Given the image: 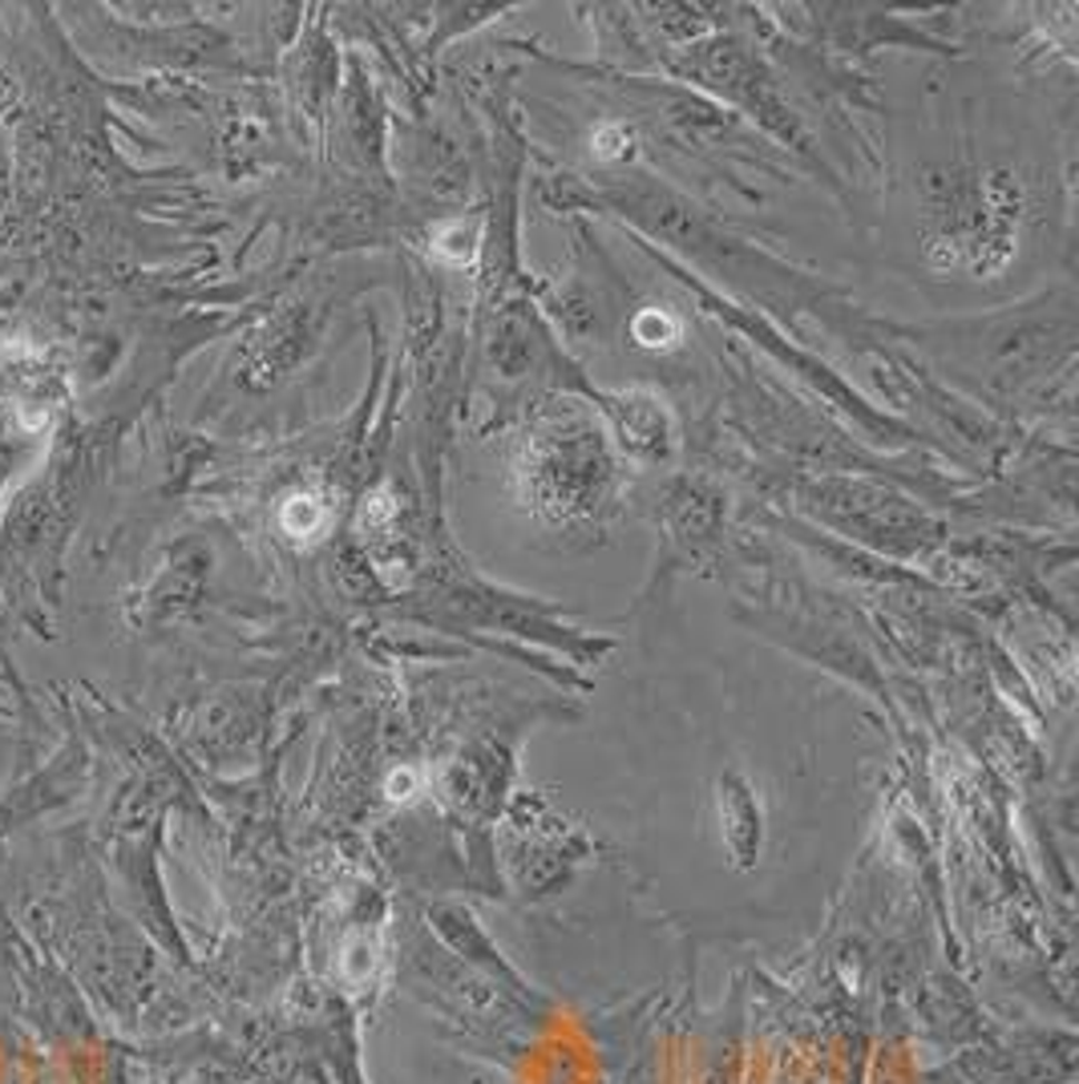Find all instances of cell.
Instances as JSON below:
<instances>
[{"label": "cell", "mask_w": 1079, "mask_h": 1084, "mask_svg": "<svg viewBox=\"0 0 1079 1084\" xmlns=\"http://www.w3.org/2000/svg\"><path fill=\"white\" fill-rule=\"evenodd\" d=\"M631 336H635V344H644V349L667 352L679 344L684 324H679V316H671L667 307H644V312H635V320H631Z\"/></svg>", "instance_id": "1"}, {"label": "cell", "mask_w": 1079, "mask_h": 1084, "mask_svg": "<svg viewBox=\"0 0 1079 1084\" xmlns=\"http://www.w3.org/2000/svg\"><path fill=\"white\" fill-rule=\"evenodd\" d=\"M324 523H327V510L316 498H292L287 502L284 526L292 535H316V530H324Z\"/></svg>", "instance_id": "2"}]
</instances>
